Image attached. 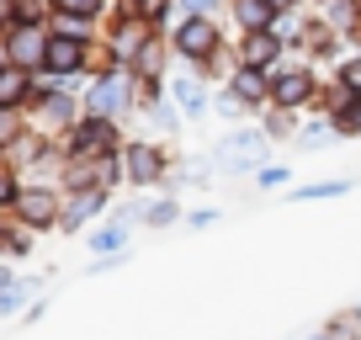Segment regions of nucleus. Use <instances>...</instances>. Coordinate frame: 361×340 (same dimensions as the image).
I'll list each match as a JSON object with an SVG mask.
<instances>
[{
  "label": "nucleus",
  "mask_w": 361,
  "mask_h": 340,
  "mask_svg": "<svg viewBox=\"0 0 361 340\" xmlns=\"http://www.w3.org/2000/svg\"><path fill=\"white\" fill-rule=\"evenodd\" d=\"M32 80H27V69L22 64H6L0 69V107H22V102H32Z\"/></svg>",
  "instance_id": "obj_20"
},
{
  "label": "nucleus",
  "mask_w": 361,
  "mask_h": 340,
  "mask_svg": "<svg viewBox=\"0 0 361 340\" xmlns=\"http://www.w3.org/2000/svg\"><path fill=\"white\" fill-rule=\"evenodd\" d=\"M176 6H180V16H218L228 0H176Z\"/></svg>",
  "instance_id": "obj_32"
},
{
  "label": "nucleus",
  "mask_w": 361,
  "mask_h": 340,
  "mask_svg": "<svg viewBox=\"0 0 361 340\" xmlns=\"http://www.w3.org/2000/svg\"><path fill=\"white\" fill-rule=\"evenodd\" d=\"M170 170H176V159H170L165 144H154V138H128L123 144V181L128 186H165Z\"/></svg>",
  "instance_id": "obj_2"
},
{
  "label": "nucleus",
  "mask_w": 361,
  "mask_h": 340,
  "mask_svg": "<svg viewBox=\"0 0 361 340\" xmlns=\"http://www.w3.org/2000/svg\"><path fill=\"white\" fill-rule=\"evenodd\" d=\"M180 218H186V213H180V202H176V192H165V197H154V202H149V207H144V224H149V229H170V224H180Z\"/></svg>",
  "instance_id": "obj_24"
},
{
  "label": "nucleus",
  "mask_w": 361,
  "mask_h": 340,
  "mask_svg": "<svg viewBox=\"0 0 361 340\" xmlns=\"http://www.w3.org/2000/svg\"><path fill=\"white\" fill-rule=\"evenodd\" d=\"M282 186H293V165H276V159H266V165L255 170V192H282Z\"/></svg>",
  "instance_id": "obj_28"
},
{
  "label": "nucleus",
  "mask_w": 361,
  "mask_h": 340,
  "mask_svg": "<svg viewBox=\"0 0 361 340\" xmlns=\"http://www.w3.org/2000/svg\"><path fill=\"white\" fill-rule=\"evenodd\" d=\"M266 154H271V138H266L260 123L255 128H228L213 144V165L228 170V176H255V170L266 165Z\"/></svg>",
  "instance_id": "obj_1"
},
{
  "label": "nucleus",
  "mask_w": 361,
  "mask_h": 340,
  "mask_svg": "<svg viewBox=\"0 0 361 340\" xmlns=\"http://www.w3.org/2000/svg\"><path fill=\"white\" fill-rule=\"evenodd\" d=\"M90 250H96V255H123L128 250V224L112 218L106 229H96V234H90Z\"/></svg>",
  "instance_id": "obj_23"
},
{
  "label": "nucleus",
  "mask_w": 361,
  "mask_h": 340,
  "mask_svg": "<svg viewBox=\"0 0 361 340\" xmlns=\"http://www.w3.org/2000/svg\"><path fill=\"white\" fill-rule=\"evenodd\" d=\"M16 138V107H0V144Z\"/></svg>",
  "instance_id": "obj_35"
},
{
  "label": "nucleus",
  "mask_w": 361,
  "mask_h": 340,
  "mask_svg": "<svg viewBox=\"0 0 361 340\" xmlns=\"http://www.w3.org/2000/svg\"><path fill=\"white\" fill-rule=\"evenodd\" d=\"M329 123H335V133H340V138H361V96L345 107V112H335Z\"/></svg>",
  "instance_id": "obj_29"
},
{
  "label": "nucleus",
  "mask_w": 361,
  "mask_h": 340,
  "mask_svg": "<svg viewBox=\"0 0 361 340\" xmlns=\"http://www.w3.org/2000/svg\"><path fill=\"white\" fill-rule=\"evenodd\" d=\"M43 69H48V75H59V80L80 75V69H85V43H80V37H69V32H48Z\"/></svg>",
  "instance_id": "obj_12"
},
{
  "label": "nucleus",
  "mask_w": 361,
  "mask_h": 340,
  "mask_svg": "<svg viewBox=\"0 0 361 340\" xmlns=\"http://www.w3.org/2000/svg\"><path fill=\"white\" fill-rule=\"evenodd\" d=\"M170 43H176V54L186 59V64H202V59H218L228 48L224 27H218V16H180L176 27H170Z\"/></svg>",
  "instance_id": "obj_4"
},
{
  "label": "nucleus",
  "mask_w": 361,
  "mask_h": 340,
  "mask_svg": "<svg viewBox=\"0 0 361 340\" xmlns=\"http://www.w3.org/2000/svg\"><path fill=\"white\" fill-rule=\"evenodd\" d=\"M11 64H22V69H32V64H43V54H48V32H43V22H16V32H11Z\"/></svg>",
  "instance_id": "obj_13"
},
{
  "label": "nucleus",
  "mask_w": 361,
  "mask_h": 340,
  "mask_svg": "<svg viewBox=\"0 0 361 340\" xmlns=\"http://www.w3.org/2000/svg\"><path fill=\"white\" fill-rule=\"evenodd\" d=\"M102 6H106V0H59V11H69V16H90V22L102 16Z\"/></svg>",
  "instance_id": "obj_33"
},
{
  "label": "nucleus",
  "mask_w": 361,
  "mask_h": 340,
  "mask_svg": "<svg viewBox=\"0 0 361 340\" xmlns=\"http://www.w3.org/2000/svg\"><path fill=\"white\" fill-rule=\"evenodd\" d=\"M218 218H224V207H213V202H202V207H192V213L180 218V224L192 229V234H202V229H213Z\"/></svg>",
  "instance_id": "obj_30"
},
{
  "label": "nucleus",
  "mask_w": 361,
  "mask_h": 340,
  "mask_svg": "<svg viewBox=\"0 0 361 340\" xmlns=\"http://www.w3.org/2000/svg\"><path fill=\"white\" fill-rule=\"evenodd\" d=\"M324 335L329 340H361V308L350 303V308H340V314H329L324 319Z\"/></svg>",
  "instance_id": "obj_25"
},
{
  "label": "nucleus",
  "mask_w": 361,
  "mask_h": 340,
  "mask_svg": "<svg viewBox=\"0 0 361 340\" xmlns=\"http://www.w3.org/2000/svg\"><path fill=\"white\" fill-rule=\"evenodd\" d=\"M319 16H329V22L350 37V27L361 22V0H324V11H319Z\"/></svg>",
  "instance_id": "obj_27"
},
{
  "label": "nucleus",
  "mask_w": 361,
  "mask_h": 340,
  "mask_svg": "<svg viewBox=\"0 0 361 340\" xmlns=\"http://www.w3.org/2000/svg\"><path fill=\"white\" fill-rule=\"evenodd\" d=\"M128 11H133L138 22H149V27H154V32H165L170 11H176V0H128Z\"/></svg>",
  "instance_id": "obj_26"
},
{
  "label": "nucleus",
  "mask_w": 361,
  "mask_h": 340,
  "mask_svg": "<svg viewBox=\"0 0 361 340\" xmlns=\"http://www.w3.org/2000/svg\"><path fill=\"white\" fill-rule=\"evenodd\" d=\"M271 6H276V11H298V6H303V0H271Z\"/></svg>",
  "instance_id": "obj_36"
},
{
  "label": "nucleus",
  "mask_w": 361,
  "mask_h": 340,
  "mask_svg": "<svg viewBox=\"0 0 361 340\" xmlns=\"http://www.w3.org/2000/svg\"><path fill=\"white\" fill-rule=\"evenodd\" d=\"M335 80H345L350 91H356V96H361V54H350V59H340V64H335Z\"/></svg>",
  "instance_id": "obj_31"
},
{
  "label": "nucleus",
  "mask_w": 361,
  "mask_h": 340,
  "mask_svg": "<svg viewBox=\"0 0 361 340\" xmlns=\"http://www.w3.org/2000/svg\"><path fill=\"white\" fill-rule=\"evenodd\" d=\"M16 197H22V186H16V176L6 165H0V207H16Z\"/></svg>",
  "instance_id": "obj_34"
},
{
  "label": "nucleus",
  "mask_w": 361,
  "mask_h": 340,
  "mask_svg": "<svg viewBox=\"0 0 361 340\" xmlns=\"http://www.w3.org/2000/svg\"><path fill=\"white\" fill-rule=\"evenodd\" d=\"M11 16H16V11H11V0H0V27L11 22Z\"/></svg>",
  "instance_id": "obj_37"
},
{
  "label": "nucleus",
  "mask_w": 361,
  "mask_h": 340,
  "mask_svg": "<svg viewBox=\"0 0 361 340\" xmlns=\"http://www.w3.org/2000/svg\"><path fill=\"white\" fill-rule=\"evenodd\" d=\"M0 287H11V272H6V266H0Z\"/></svg>",
  "instance_id": "obj_38"
},
{
  "label": "nucleus",
  "mask_w": 361,
  "mask_h": 340,
  "mask_svg": "<svg viewBox=\"0 0 361 340\" xmlns=\"http://www.w3.org/2000/svg\"><path fill=\"white\" fill-rule=\"evenodd\" d=\"M228 16H234L239 32H260V27L276 22V6L271 0H228Z\"/></svg>",
  "instance_id": "obj_17"
},
{
  "label": "nucleus",
  "mask_w": 361,
  "mask_h": 340,
  "mask_svg": "<svg viewBox=\"0 0 361 340\" xmlns=\"http://www.w3.org/2000/svg\"><path fill=\"white\" fill-rule=\"evenodd\" d=\"M106 207V186H85V192H75L64 202V218H59V229H64V234H80V229L90 224V218L102 213Z\"/></svg>",
  "instance_id": "obj_14"
},
{
  "label": "nucleus",
  "mask_w": 361,
  "mask_h": 340,
  "mask_svg": "<svg viewBox=\"0 0 361 340\" xmlns=\"http://www.w3.org/2000/svg\"><path fill=\"white\" fill-rule=\"evenodd\" d=\"M260 128H266L271 144H293V138L303 133V112H298V107H276V102H271L266 112H260Z\"/></svg>",
  "instance_id": "obj_15"
},
{
  "label": "nucleus",
  "mask_w": 361,
  "mask_h": 340,
  "mask_svg": "<svg viewBox=\"0 0 361 340\" xmlns=\"http://www.w3.org/2000/svg\"><path fill=\"white\" fill-rule=\"evenodd\" d=\"M350 102H356V91H350L345 80H324V85H319V96H314V112H319V117H335V112H345Z\"/></svg>",
  "instance_id": "obj_21"
},
{
  "label": "nucleus",
  "mask_w": 361,
  "mask_h": 340,
  "mask_svg": "<svg viewBox=\"0 0 361 340\" xmlns=\"http://www.w3.org/2000/svg\"><path fill=\"white\" fill-rule=\"evenodd\" d=\"M170 96H176V107L186 117H207V107H213L207 80H197V75H176V80H170Z\"/></svg>",
  "instance_id": "obj_16"
},
{
  "label": "nucleus",
  "mask_w": 361,
  "mask_h": 340,
  "mask_svg": "<svg viewBox=\"0 0 361 340\" xmlns=\"http://www.w3.org/2000/svg\"><path fill=\"white\" fill-rule=\"evenodd\" d=\"M329 144H340V133H335V123H329V117H314V123H303V133L293 138L298 154H324Z\"/></svg>",
  "instance_id": "obj_19"
},
{
  "label": "nucleus",
  "mask_w": 361,
  "mask_h": 340,
  "mask_svg": "<svg viewBox=\"0 0 361 340\" xmlns=\"http://www.w3.org/2000/svg\"><path fill=\"white\" fill-rule=\"evenodd\" d=\"M234 54L239 64H255V69H276L287 54H293V43H287L282 32H271V27H260V32H239L234 37Z\"/></svg>",
  "instance_id": "obj_7"
},
{
  "label": "nucleus",
  "mask_w": 361,
  "mask_h": 340,
  "mask_svg": "<svg viewBox=\"0 0 361 340\" xmlns=\"http://www.w3.org/2000/svg\"><path fill=\"white\" fill-rule=\"evenodd\" d=\"M319 85H324V80L314 75V64H308V59H293V54H287L282 64L271 69V102H276V107H298V112H308V107H314V96H319Z\"/></svg>",
  "instance_id": "obj_3"
},
{
  "label": "nucleus",
  "mask_w": 361,
  "mask_h": 340,
  "mask_svg": "<svg viewBox=\"0 0 361 340\" xmlns=\"http://www.w3.org/2000/svg\"><path fill=\"white\" fill-rule=\"evenodd\" d=\"M16 218H22L27 229H54L59 218H64V202H59L54 186H22V197H16Z\"/></svg>",
  "instance_id": "obj_9"
},
{
  "label": "nucleus",
  "mask_w": 361,
  "mask_h": 340,
  "mask_svg": "<svg viewBox=\"0 0 361 340\" xmlns=\"http://www.w3.org/2000/svg\"><path fill=\"white\" fill-rule=\"evenodd\" d=\"M133 107H138V80H133V69H112V75H102V80L85 91V112H96V117H117V123H123Z\"/></svg>",
  "instance_id": "obj_6"
},
{
  "label": "nucleus",
  "mask_w": 361,
  "mask_h": 340,
  "mask_svg": "<svg viewBox=\"0 0 361 340\" xmlns=\"http://www.w3.org/2000/svg\"><path fill=\"white\" fill-rule=\"evenodd\" d=\"M356 308H361V303H356Z\"/></svg>",
  "instance_id": "obj_40"
},
{
  "label": "nucleus",
  "mask_w": 361,
  "mask_h": 340,
  "mask_svg": "<svg viewBox=\"0 0 361 340\" xmlns=\"http://www.w3.org/2000/svg\"><path fill=\"white\" fill-rule=\"evenodd\" d=\"M298 54L314 64V59H340V48H345V32H340L329 16H303V27H298Z\"/></svg>",
  "instance_id": "obj_8"
},
{
  "label": "nucleus",
  "mask_w": 361,
  "mask_h": 340,
  "mask_svg": "<svg viewBox=\"0 0 361 340\" xmlns=\"http://www.w3.org/2000/svg\"><path fill=\"white\" fill-rule=\"evenodd\" d=\"M356 192L350 176H335V181H308V186H293V202H340V197Z\"/></svg>",
  "instance_id": "obj_18"
},
{
  "label": "nucleus",
  "mask_w": 361,
  "mask_h": 340,
  "mask_svg": "<svg viewBox=\"0 0 361 340\" xmlns=\"http://www.w3.org/2000/svg\"><path fill=\"white\" fill-rule=\"evenodd\" d=\"M224 85H228V91H234L239 102L250 107V117H260V112H266V107H271V69H255V64H239L234 75L224 80Z\"/></svg>",
  "instance_id": "obj_11"
},
{
  "label": "nucleus",
  "mask_w": 361,
  "mask_h": 340,
  "mask_svg": "<svg viewBox=\"0 0 361 340\" xmlns=\"http://www.w3.org/2000/svg\"><path fill=\"white\" fill-rule=\"evenodd\" d=\"M144 112H149V123H154L159 133H180V117H186L176 107V96H165V91H159L154 102H144Z\"/></svg>",
  "instance_id": "obj_22"
},
{
  "label": "nucleus",
  "mask_w": 361,
  "mask_h": 340,
  "mask_svg": "<svg viewBox=\"0 0 361 340\" xmlns=\"http://www.w3.org/2000/svg\"><path fill=\"white\" fill-rule=\"evenodd\" d=\"M308 340H329V335H324V329H314V335H308Z\"/></svg>",
  "instance_id": "obj_39"
},
{
  "label": "nucleus",
  "mask_w": 361,
  "mask_h": 340,
  "mask_svg": "<svg viewBox=\"0 0 361 340\" xmlns=\"http://www.w3.org/2000/svg\"><path fill=\"white\" fill-rule=\"evenodd\" d=\"M170 59H180L176 43H170L165 32H149L144 48L128 59V69H133V80H165V75H170Z\"/></svg>",
  "instance_id": "obj_10"
},
{
  "label": "nucleus",
  "mask_w": 361,
  "mask_h": 340,
  "mask_svg": "<svg viewBox=\"0 0 361 340\" xmlns=\"http://www.w3.org/2000/svg\"><path fill=\"white\" fill-rule=\"evenodd\" d=\"M102 154H123V123L85 112L69 128V159H102Z\"/></svg>",
  "instance_id": "obj_5"
}]
</instances>
